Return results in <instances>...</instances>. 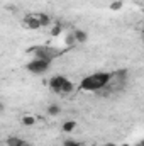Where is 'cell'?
I'll return each instance as SVG.
<instances>
[{
    "label": "cell",
    "mask_w": 144,
    "mask_h": 146,
    "mask_svg": "<svg viewBox=\"0 0 144 146\" xmlns=\"http://www.w3.org/2000/svg\"><path fill=\"white\" fill-rule=\"evenodd\" d=\"M37 19H39V22H41V26L44 27V26H48L49 22H51V17L48 15V14H36Z\"/></svg>",
    "instance_id": "obj_9"
},
{
    "label": "cell",
    "mask_w": 144,
    "mask_h": 146,
    "mask_svg": "<svg viewBox=\"0 0 144 146\" xmlns=\"http://www.w3.org/2000/svg\"><path fill=\"white\" fill-rule=\"evenodd\" d=\"M75 33V37H76V42H85L87 39H88V36H87V33L85 31H81V29H78V31H73Z\"/></svg>",
    "instance_id": "obj_7"
},
{
    "label": "cell",
    "mask_w": 144,
    "mask_h": 146,
    "mask_svg": "<svg viewBox=\"0 0 144 146\" xmlns=\"http://www.w3.org/2000/svg\"><path fill=\"white\" fill-rule=\"evenodd\" d=\"M122 146H129V145H122Z\"/></svg>",
    "instance_id": "obj_18"
},
{
    "label": "cell",
    "mask_w": 144,
    "mask_h": 146,
    "mask_svg": "<svg viewBox=\"0 0 144 146\" xmlns=\"http://www.w3.org/2000/svg\"><path fill=\"white\" fill-rule=\"evenodd\" d=\"M143 14H144V9H143Z\"/></svg>",
    "instance_id": "obj_19"
},
{
    "label": "cell",
    "mask_w": 144,
    "mask_h": 146,
    "mask_svg": "<svg viewBox=\"0 0 144 146\" xmlns=\"http://www.w3.org/2000/svg\"><path fill=\"white\" fill-rule=\"evenodd\" d=\"M122 5H124L122 0H115V2L110 3V9H112V10H119V9H122Z\"/></svg>",
    "instance_id": "obj_14"
},
{
    "label": "cell",
    "mask_w": 144,
    "mask_h": 146,
    "mask_svg": "<svg viewBox=\"0 0 144 146\" xmlns=\"http://www.w3.org/2000/svg\"><path fill=\"white\" fill-rule=\"evenodd\" d=\"M73 88H75L73 83L66 78V82H65V85H63V94H70V92H73Z\"/></svg>",
    "instance_id": "obj_12"
},
{
    "label": "cell",
    "mask_w": 144,
    "mask_h": 146,
    "mask_svg": "<svg viewBox=\"0 0 144 146\" xmlns=\"http://www.w3.org/2000/svg\"><path fill=\"white\" fill-rule=\"evenodd\" d=\"M22 124L24 126H34L36 124V119L32 115H26V117H22Z\"/></svg>",
    "instance_id": "obj_11"
},
{
    "label": "cell",
    "mask_w": 144,
    "mask_h": 146,
    "mask_svg": "<svg viewBox=\"0 0 144 146\" xmlns=\"http://www.w3.org/2000/svg\"><path fill=\"white\" fill-rule=\"evenodd\" d=\"M76 44V37H75V33H70L68 36H66V46H75Z\"/></svg>",
    "instance_id": "obj_13"
},
{
    "label": "cell",
    "mask_w": 144,
    "mask_h": 146,
    "mask_svg": "<svg viewBox=\"0 0 144 146\" xmlns=\"http://www.w3.org/2000/svg\"><path fill=\"white\" fill-rule=\"evenodd\" d=\"M105 146H115V145H112V143H108V145H105Z\"/></svg>",
    "instance_id": "obj_17"
},
{
    "label": "cell",
    "mask_w": 144,
    "mask_h": 146,
    "mask_svg": "<svg viewBox=\"0 0 144 146\" xmlns=\"http://www.w3.org/2000/svg\"><path fill=\"white\" fill-rule=\"evenodd\" d=\"M49 66H51V63H48V61H44V60H36V58H34L32 61L27 63V70H29L31 73H34V75L48 72Z\"/></svg>",
    "instance_id": "obj_3"
},
{
    "label": "cell",
    "mask_w": 144,
    "mask_h": 146,
    "mask_svg": "<svg viewBox=\"0 0 144 146\" xmlns=\"http://www.w3.org/2000/svg\"><path fill=\"white\" fill-rule=\"evenodd\" d=\"M51 34H53V36H59V34H61V26H59V24H56V26L51 29Z\"/></svg>",
    "instance_id": "obj_15"
},
{
    "label": "cell",
    "mask_w": 144,
    "mask_h": 146,
    "mask_svg": "<svg viewBox=\"0 0 144 146\" xmlns=\"http://www.w3.org/2000/svg\"><path fill=\"white\" fill-rule=\"evenodd\" d=\"M7 146H29V145H27V141H24L22 138L10 136V138H7Z\"/></svg>",
    "instance_id": "obj_6"
},
{
    "label": "cell",
    "mask_w": 144,
    "mask_h": 146,
    "mask_svg": "<svg viewBox=\"0 0 144 146\" xmlns=\"http://www.w3.org/2000/svg\"><path fill=\"white\" fill-rule=\"evenodd\" d=\"M114 78V73H107V72H100V73H93L88 75L81 80L80 88L85 92H98L104 87H107V83Z\"/></svg>",
    "instance_id": "obj_1"
},
{
    "label": "cell",
    "mask_w": 144,
    "mask_h": 146,
    "mask_svg": "<svg viewBox=\"0 0 144 146\" xmlns=\"http://www.w3.org/2000/svg\"><path fill=\"white\" fill-rule=\"evenodd\" d=\"M29 53H32L36 60H44V61H48V63H51V61L59 54L56 49L48 48V46H36V48L29 49Z\"/></svg>",
    "instance_id": "obj_2"
},
{
    "label": "cell",
    "mask_w": 144,
    "mask_h": 146,
    "mask_svg": "<svg viewBox=\"0 0 144 146\" xmlns=\"http://www.w3.org/2000/svg\"><path fill=\"white\" fill-rule=\"evenodd\" d=\"M75 127H76V121H66V122L63 124V127H61V129H63L65 133H71Z\"/></svg>",
    "instance_id": "obj_8"
},
{
    "label": "cell",
    "mask_w": 144,
    "mask_h": 146,
    "mask_svg": "<svg viewBox=\"0 0 144 146\" xmlns=\"http://www.w3.org/2000/svg\"><path fill=\"white\" fill-rule=\"evenodd\" d=\"M59 112H61V107L56 106V104H51V106L48 107V114H49V115H59Z\"/></svg>",
    "instance_id": "obj_10"
},
{
    "label": "cell",
    "mask_w": 144,
    "mask_h": 146,
    "mask_svg": "<svg viewBox=\"0 0 144 146\" xmlns=\"http://www.w3.org/2000/svg\"><path fill=\"white\" fill-rule=\"evenodd\" d=\"M24 27H27V29H39L42 26H41V22H39L36 14H31V15L24 17Z\"/></svg>",
    "instance_id": "obj_5"
},
{
    "label": "cell",
    "mask_w": 144,
    "mask_h": 146,
    "mask_svg": "<svg viewBox=\"0 0 144 146\" xmlns=\"http://www.w3.org/2000/svg\"><path fill=\"white\" fill-rule=\"evenodd\" d=\"M66 82V76H53L51 82H49V88L54 92V94H63V85Z\"/></svg>",
    "instance_id": "obj_4"
},
{
    "label": "cell",
    "mask_w": 144,
    "mask_h": 146,
    "mask_svg": "<svg viewBox=\"0 0 144 146\" xmlns=\"http://www.w3.org/2000/svg\"><path fill=\"white\" fill-rule=\"evenodd\" d=\"M63 146H81V145L76 143V141H73V139H66V141L63 143Z\"/></svg>",
    "instance_id": "obj_16"
}]
</instances>
